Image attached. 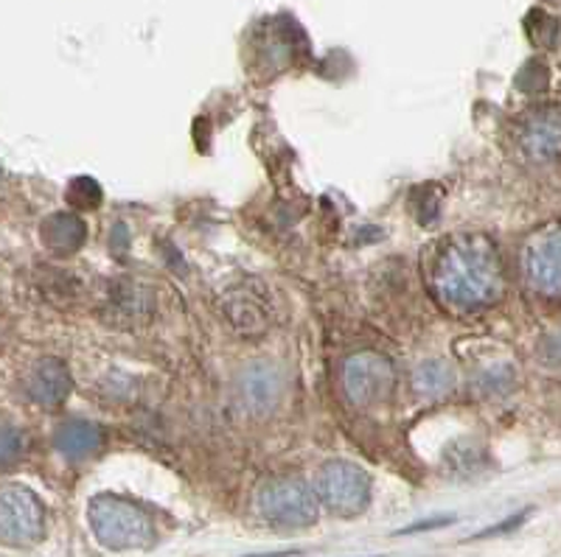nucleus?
<instances>
[{
    "label": "nucleus",
    "mask_w": 561,
    "mask_h": 557,
    "mask_svg": "<svg viewBox=\"0 0 561 557\" xmlns=\"http://www.w3.org/2000/svg\"><path fill=\"white\" fill-rule=\"evenodd\" d=\"M433 289L455 311H480L503 294V264L494 241L485 235H458L444 247L433 269Z\"/></svg>",
    "instance_id": "obj_1"
},
{
    "label": "nucleus",
    "mask_w": 561,
    "mask_h": 557,
    "mask_svg": "<svg viewBox=\"0 0 561 557\" xmlns=\"http://www.w3.org/2000/svg\"><path fill=\"white\" fill-rule=\"evenodd\" d=\"M88 519L107 549H144L154 541L152 519L118 496H96L88 507Z\"/></svg>",
    "instance_id": "obj_2"
},
{
    "label": "nucleus",
    "mask_w": 561,
    "mask_h": 557,
    "mask_svg": "<svg viewBox=\"0 0 561 557\" xmlns=\"http://www.w3.org/2000/svg\"><path fill=\"white\" fill-rule=\"evenodd\" d=\"M255 510L267 524L295 530L312 524L318 515V496L298 479H270L259 488Z\"/></svg>",
    "instance_id": "obj_3"
},
{
    "label": "nucleus",
    "mask_w": 561,
    "mask_h": 557,
    "mask_svg": "<svg viewBox=\"0 0 561 557\" xmlns=\"http://www.w3.org/2000/svg\"><path fill=\"white\" fill-rule=\"evenodd\" d=\"M343 390L351 404L359 409L382 406L396 390L393 361L374 350L354 353L343 364Z\"/></svg>",
    "instance_id": "obj_4"
},
{
    "label": "nucleus",
    "mask_w": 561,
    "mask_h": 557,
    "mask_svg": "<svg viewBox=\"0 0 561 557\" xmlns=\"http://www.w3.org/2000/svg\"><path fill=\"white\" fill-rule=\"evenodd\" d=\"M314 496L334 515H357L368 507L370 479L359 465L334 460V463H325L320 468L318 481H314Z\"/></svg>",
    "instance_id": "obj_5"
},
{
    "label": "nucleus",
    "mask_w": 561,
    "mask_h": 557,
    "mask_svg": "<svg viewBox=\"0 0 561 557\" xmlns=\"http://www.w3.org/2000/svg\"><path fill=\"white\" fill-rule=\"evenodd\" d=\"M43 535V504L28 488H0V541L28 546Z\"/></svg>",
    "instance_id": "obj_6"
},
{
    "label": "nucleus",
    "mask_w": 561,
    "mask_h": 557,
    "mask_svg": "<svg viewBox=\"0 0 561 557\" xmlns=\"http://www.w3.org/2000/svg\"><path fill=\"white\" fill-rule=\"evenodd\" d=\"M523 272L534 292L561 298V228H548L528 241Z\"/></svg>",
    "instance_id": "obj_7"
},
{
    "label": "nucleus",
    "mask_w": 561,
    "mask_h": 557,
    "mask_svg": "<svg viewBox=\"0 0 561 557\" xmlns=\"http://www.w3.org/2000/svg\"><path fill=\"white\" fill-rule=\"evenodd\" d=\"M237 398L250 415H273L284 398V375L275 364L255 361L239 373Z\"/></svg>",
    "instance_id": "obj_8"
},
{
    "label": "nucleus",
    "mask_w": 561,
    "mask_h": 557,
    "mask_svg": "<svg viewBox=\"0 0 561 557\" xmlns=\"http://www.w3.org/2000/svg\"><path fill=\"white\" fill-rule=\"evenodd\" d=\"M519 147L536 163L561 158V107H539L519 124Z\"/></svg>",
    "instance_id": "obj_9"
},
{
    "label": "nucleus",
    "mask_w": 561,
    "mask_h": 557,
    "mask_svg": "<svg viewBox=\"0 0 561 557\" xmlns=\"http://www.w3.org/2000/svg\"><path fill=\"white\" fill-rule=\"evenodd\" d=\"M225 317L242 336L264 334L270 325V311L262 292H250L248 286L230 289L225 294Z\"/></svg>",
    "instance_id": "obj_10"
},
{
    "label": "nucleus",
    "mask_w": 561,
    "mask_h": 557,
    "mask_svg": "<svg viewBox=\"0 0 561 557\" xmlns=\"http://www.w3.org/2000/svg\"><path fill=\"white\" fill-rule=\"evenodd\" d=\"M26 390L32 395V401L43 406H57L68 398L70 393V373L62 361L45 359L39 361L37 368L32 370L26 381Z\"/></svg>",
    "instance_id": "obj_11"
},
{
    "label": "nucleus",
    "mask_w": 561,
    "mask_h": 557,
    "mask_svg": "<svg viewBox=\"0 0 561 557\" xmlns=\"http://www.w3.org/2000/svg\"><path fill=\"white\" fill-rule=\"evenodd\" d=\"M57 451L73 463L79 460H90V456H96L104 445V434L96 423H90V420H68L57 429Z\"/></svg>",
    "instance_id": "obj_12"
},
{
    "label": "nucleus",
    "mask_w": 561,
    "mask_h": 557,
    "mask_svg": "<svg viewBox=\"0 0 561 557\" xmlns=\"http://www.w3.org/2000/svg\"><path fill=\"white\" fill-rule=\"evenodd\" d=\"M84 239H88V230H84V222L77 213H54L43 224L45 247L57 255L77 253L84 244Z\"/></svg>",
    "instance_id": "obj_13"
},
{
    "label": "nucleus",
    "mask_w": 561,
    "mask_h": 557,
    "mask_svg": "<svg viewBox=\"0 0 561 557\" xmlns=\"http://www.w3.org/2000/svg\"><path fill=\"white\" fill-rule=\"evenodd\" d=\"M415 390L421 395H430V398H440L447 395L455 386V373L444 364V361H427L415 370Z\"/></svg>",
    "instance_id": "obj_14"
},
{
    "label": "nucleus",
    "mask_w": 561,
    "mask_h": 557,
    "mask_svg": "<svg viewBox=\"0 0 561 557\" xmlns=\"http://www.w3.org/2000/svg\"><path fill=\"white\" fill-rule=\"evenodd\" d=\"M68 202L77 205V208H96L102 202V188L90 177L73 179V185L68 190Z\"/></svg>",
    "instance_id": "obj_15"
},
{
    "label": "nucleus",
    "mask_w": 561,
    "mask_h": 557,
    "mask_svg": "<svg viewBox=\"0 0 561 557\" xmlns=\"http://www.w3.org/2000/svg\"><path fill=\"white\" fill-rule=\"evenodd\" d=\"M20 451H23V440H20L18 431L0 426V468L18 463Z\"/></svg>",
    "instance_id": "obj_16"
}]
</instances>
